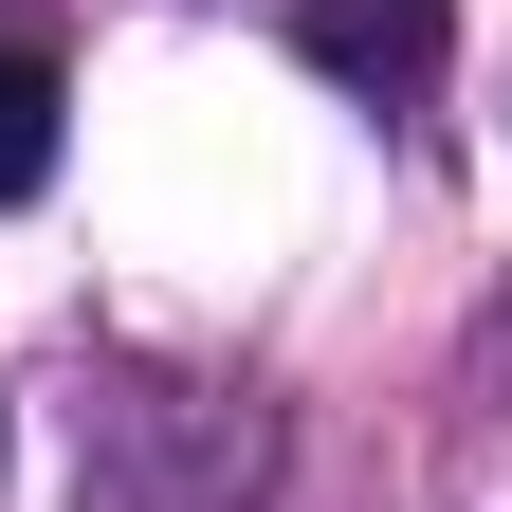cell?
Returning a JSON list of instances; mask_svg holds the SVG:
<instances>
[{"label":"cell","mask_w":512,"mask_h":512,"mask_svg":"<svg viewBox=\"0 0 512 512\" xmlns=\"http://www.w3.org/2000/svg\"><path fill=\"white\" fill-rule=\"evenodd\" d=\"M293 55L330 92L403 110V92H439V55H458V0H293Z\"/></svg>","instance_id":"6da1fadb"},{"label":"cell","mask_w":512,"mask_h":512,"mask_svg":"<svg viewBox=\"0 0 512 512\" xmlns=\"http://www.w3.org/2000/svg\"><path fill=\"white\" fill-rule=\"evenodd\" d=\"M55 183V55H0V202Z\"/></svg>","instance_id":"7a4b0ae2"}]
</instances>
